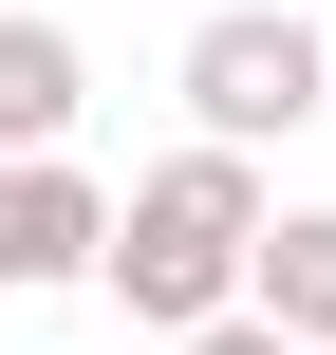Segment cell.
<instances>
[{"mask_svg": "<svg viewBox=\"0 0 336 355\" xmlns=\"http://www.w3.org/2000/svg\"><path fill=\"white\" fill-rule=\"evenodd\" d=\"M243 243H262V168H243V150H168V168L94 225V281H112L150 337H206V318H243Z\"/></svg>", "mask_w": 336, "mask_h": 355, "instance_id": "6da1fadb", "label": "cell"}, {"mask_svg": "<svg viewBox=\"0 0 336 355\" xmlns=\"http://www.w3.org/2000/svg\"><path fill=\"white\" fill-rule=\"evenodd\" d=\"M281 131H318V19L299 0H224V19H187V150H281Z\"/></svg>", "mask_w": 336, "mask_h": 355, "instance_id": "7a4b0ae2", "label": "cell"}, {"mask_svg": "<svg viewBox=\"0 0 336 355\" xmlns=\"http://www.w3.org/2000/svg\"><path fill=\"white\" fill-rule=\"evenodd\" d=\"M94 225H112V187H94L75 150H0V300L94 281Z\"/></svg>", "mask_w": 336, "mask_h": 355, "instance_id": "3957f363", "label": "cell"}, {"mask_svg": "<svg viewBox=\"0 0 336 355\" xmlns=\"http://www.w3.org/2000/svg\"><path fill=\"white\" fill-rule=\"evenodd\" d=\"M243 318L299 337V355H336V206H262V243H243Z\"/></svg>", "mask_w": 336, "mask_h": 355, "instance_id": "277c9868", "label": "cell"}, {"mask_svg": "<svg viewBox=\"0 0 336 355\" xmlns=\"http://www.w3.org/2000/svg\"><path fill=\"white\" fill-rule=\"evenodd\" d=\"M75 112H94L75 19H19V0H0V150H75Z\"/></svg>", "mask_w": 336, "mask_h": 355, "instance_id": "5b68a950", "label": "cell"}, {"mask_svg": "<svg viewBox=\"0 0 336 355\" xmlns=\"http://www.w3.org/2000/svg\"><path fill=\"white\" fill-rule=\"evenodd\" d=\"M168 355H299V337H262V318H206V337H168Z\"/></svg>", "mask_w": 336, "mask_h": 355, "instance_id": "8992f818", "label": "cell"}]
</instances>
